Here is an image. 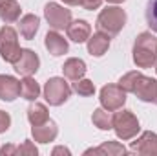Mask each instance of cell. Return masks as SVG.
<instances>
[{
	"instance_id": "obj_1",
	"label": "cell",
	"mask_w": 157,
	"mask_h": 156,
	"mask_svg": "<svg viewBox=\"0 0 157 156\" xmlns=\"http://www.w3.org/2000/svg\"><path fill=\"white\" fill-rule=\"evenodd\" d=\"M119 86L126 92L135 94L141 101L157 105V79L146 77L141 72H128L121 77Z\"/></svg>"
},
{
	"instance_id": "obj_2",
	"label": "cell",
	"mask_w": 157,
	"mask_h": 156,
	"mask_svg": "<svg viewBox=\"0 0 157 156\" xmlns=\"http://www.w3.org/2000/svg\"><path fill=\"white\" fill-rule=\"evenodd\" d=\"M157 59V37L144 31L133 42V63L139 68H150Z\"/></svg>"
},
{
	"instance_id": "obj_3",
	"label": "cell",
	"mask_w": 157,
	"mask_h": 156,
	"mask_svg": "<svg viewBox=\"0 0 157 156\" xmlns=\"http://www.w3.org/2000/svg\"><path fill=\"white\" fill-rule=\"evenodd\" d=\"M126 24V13L117 6H110L102 9L97 17V30L101 33H106L108 37H115Z\"/></svg>"
},
{
	"instance_id": "obj_4",
	"label": "cell",
	"mask_w": 157,
	"mask_h": 156,
	"mask_svg": "<svg viewBox=\"0 0 157 156\" xmlns=\"http://www.w3.org/2000/svg\"><path fill=\"white\" fill-rule=\"evenodd\" d=\"M22 53V48L18 46V35L11 26L0 28V57L6 63H17Z\"/></svg>"
},
{
	"instance_id": "obj_5",
	"label": "cell",
	"mask_w": 157,
	"mask_h": 156,
	"mask_svg": "<svg viewBox=\"0 0 157 156\" xmlns=\"http://www.w3.org/2000/svg\"><path fill=\"white\" fill-rule=\"evenodd\" d=\"M139 119L133 116L130 110H121L113 114V130L121 140H132L139 132Z\"/></svg>"
},
{
	"instance_id": "obj_6",
	"label": "cell",
	"mask_w": 157,
	"mask_h": 156,
	"mask_svg": "<svg viewBox=\"0 0 157 156\" xmlns=\"http://www.w3.org/2000/svg\"><path fill=\"white\" fill-rule=\"evenodd\" d=\"M70 96H71V86L62 77H51L44 84V97L53 107L66 103L70 99Z\"/></svg>"
},
{
	"instance_id": "obj_7",
	"label": "cell",
	"mask_w": 157,
	"mask_h": 156,
	"mask_svg": "<svg viewBox=\"0 0 157 156\" xmlns=\"http://www.w3.org/2000/svg\"><path fill=\"white\" fill-rule=\"evenodd\" d=\"M44 17L48 20V24L59 31V30H66L68 24L71 22V11L59 6L57 2H48L46 7H44Z\"/></svg>"
},
{
	"instance_id": "obj_8",
	"label": "cell",
	"mask_w": 157,
	"mask_h": 156,
	"mask_svg": "<svg viewBox=\"0 0 157 156\" xmlns=\"http://www.w3.org/2000/svg\"><path fill=\"white\" fill-rule=\"evenodd\" d=\"M101 105L102 109L115 112L119 109H122V105L126 103V90H122L119 84H106L101 88Z\"/></svg>"
},
{
	"instance_id": "obj_9",
	"label": "cell",
	"mask_w": 157,
	"mask_h": 156,
	"mask_svg": "<svg viewBox=\"0 0 157 156\" xmlns=\"http://www.w3.org/2000/svg\"><path fill=\"white\" fill-rule=\"evenodd\" d=\"M13 66H15V72L20 74V76H24V77H26V76H33V74L39 70L40 59L33 50H22L18 61L13 63Z\"/></svg>"
},
{
	"instance_id": "obj_10",
	"label": "cell",
	"mask_w": 157,
	"mask_h": 156,
	"mask_svg": "<svg viewBox=\"0 0 157 156\" xmlns=\"http://www.w3.org/2000/svg\"><path fill=\"white\" fill-rule=\"evenodd\" d=\"M132 151L139 154H157V134L155 132H143L135 142H132Z\"/></svg>"
},
{
	"instance_id": "obj_11",
	"label": "cell",
	"mask_w": 157,
	"mask_h": 156,
	"mask_svg": "<svg viewBox=\"0 0 157 156\" xmlns=\"http://www.w3.org/2000/svg\"><path fill=\"white\" fill-rule=\"evenodd\" d=\"M20 96V81L13 76H0V99L2 101H15Z\"/></svg>"
},
{
	"instance_id": "obj_12",
	"label": "cell",
	"mask_w": 157,
	"mask_h": 156,
	"mask_svg": "<svg viewBox=\"0 0 157 156\" xmlns=\"http://www.w3.org/2000/svg\"><path fill=\"white\" fill-rule=\"evenodd\" d=\"M31 132H33L35 142H39V143H49V142H53V140L57 138L59 129H57L55 121L48 119V121L42 123V125H33Z\"/></svg>"
},
{
	"instance_id": "obj_13",
	"label": "cell",
	"mask_w": 157,
	"mask_h": 156,
	"mask_svg": "<svg viewBox=\"0 0 157 156\" xmlns=\"http://www.w3.org/2000/svg\"><path fill=\"white\" fill-rule=\"evenodd\" d=\"M66 33H68V39H71L73 42H86L91 35V28L86 20H73L68 24L66 28Z\"/></svg>"
},
{
	"instance_id": "obj_14",
	"label": "cell",
	"mask_w": 157,
	"mask_h": 156,
	"mask_svg": "<svg viewBox=\"0 0 157 156\" xmlns=\"http://www.w3.org/2000/svg\"><path fill=\"white\" fill-rule=\"evenodd\" d=\"M110 48V37L106 33H95L88 39V53L93 57H102Z\"/></svg>"
},
{
	"instance_id": "obj_15",
	"label": "cell",
	"mask_w": 157,
	"mask_h": 156,
	"mask_svg": "<svg viewBox=\"0 0 157 156\" xmlns=\"http://www.w3.org/2000/svg\"><path fill=\"white\" fill-rule=\"evenodd\" d=\"M44 44H46L48 51H49L51 55H55V57L64 55V53L68 51V42H66V39H64L62 35H59L57 31H49V33L46 35V39H44Z\"/></svg>"
},
{
	"instance_id": "obj_16",
	"label": "cell",
	"mask_w": 157,
	"mask_h": 156,
	"mask_svg": "<svg viewBox=\"0 0 157 156\" xmlns=\"http://www.w3.org/2000/svg\"><path fill=\"white\" fill-rule=\"evenodd\" d=\"M62 72H64V77L71 79V81H77V79H82L84 74H86V63L82 59H77V57H71L64 63L62 66Z\"/></svg>"
},
{
	"instance_id": "obj_17",
	"label": "cell",
	"mask_w": 157,
	"mask_h": 156,
	"mask_svg": "<svg viewBox=\"0 0 157 156\" xmlns=\"http://www.w3.org/2000/svg\"><path fill=\"white\" fill-rule=\"evenodd\" d=\"M39 26H40V18L37 15H24L18 22V31L24 39H33L39 31Z\"/></svg>"
},
{
	"instance_id": "obj_18",
	"label": "cell",
	"mask_w": 157,
	"mask_h": 156,
	"mask_svg": "<svg viewBox=\"0 0 157 156\" xmlns=\"http://www.w3.org/2000/svg\"><path fill=\"white\" fill-rule=\"evenodd\" d=\"M0 18L6 24H13L20 18V4L17 0H4L0 6Z\"/></svg>"
},
{
	"instance_id": "obj_19",
	"label": "cell",
	"mask_w": 157,
	"mask_h": 156,
	"mask_svg": "<svg viewBox=\"0 0 157 156\" xmlns=\"http://www.w3.org/2000/svg\"><path fill=\"white\" fill-rule=\"evenodd\" d=\"M39 94H40V86L31 76H26V77L20 81V96H22L24 99H28V101H37Z\"/></svg>"
},
{
	"instance_id": "obj_20",
	"label": "cell",
	"mask_w": 157,
	"mask_h": 156,
	"mask_svg": "<svg viewBox=\"0 0 157 156\" xmlns=\"http://www.w3.org/2000/svg\"><path fill=\"white\" fill-rule=\"evenodd\" d=\"M28 119H29L31 125H42V123H46V121L49 119V114H48L46 105L37 103V101L31 103L29 109H28Z\"/></svg>"
},
{
	"instance_id": "obj_21",
	"label": "cell",
	"mask_w": 157,
	"mask_h": 156,
	"mask_svg": "<svg viewBox=\"0 0 157 156\" xmlns=\"http://www.w3.org/2000/svg\"><path fill=\"white\" fill-rule=\"evenodd\" d=\"M124 153H126V149L119 142H106L97 149H88L86 151V154H104V156H119L124 154Z\"/></svg>"
},
{
	"instance_id": "obj_22",
	"label": "cell",
	"mask_w": 157,
	"mask_h": 156,
	"mask_svg": "<svg viewBox=\"0 0 157 156\" xmlns=\"http://www.w3.org/2000/svg\"><path fill=\"white\" fill-rule=\"evenodd\" d=\"M91 121L97 129L101 130H110L113 129V116L110 114V110L106 109H97L93 110V116H91Z\"/></svg>"
},
{
	"instance_id": "obj_23",
	"label": "cell",
	"mask_w": 157,
	"mask_h": 156,
	"mask_svg": "<svg viewBox=\"0 0 157 156\" xmlns=\"http://www.w3.org/2000/svg\"><path fill=\"white\" fill-rule=\"evenodd\" d=\"M73 90L77 92L78 96H82V97H90V96L95 94V84L90 79H77L73 83Z\"/></svg>"
},
{
	"instance_id": "obj_24",
	"label": "cell",
	"mask_w": 157,
	"mask_h": 156,
	"mask_svg": "<svg viewBox=\"0 0 157 156\" xmlns=\"http://www.w3.org/2000/svg\"><path fill=\"white\" fill-rule=\"evenodd\" d=\"M144 15H146V22H148L150 30L157 33V0H148Z\"/></svg>"
},
{
	"instance_id": "obj_25",
	"label": "cell",
	"mask_w": 157,
	"mask_h": 156,
	"mask_svg": "<svg viewBox=\"0 0 157 156\" xmlns=\"http://www.w3.org/2000/svg\"><path fill=\"white\" fill-rule=\"evenodd\" d=\"M17 154H20V156H37L39 154V149L35 147V143H31L29 140H26L20 147H17Z\"/></svg>"
},
{
	"instance_id": "obj_26",
	"label": "cell",
	"mask_w": 157,
	"mask_h": 156,
	"mask_svg": "<svg viewBox=\"0 0 157 156\" xmlns=\"http://www.w3.org/2000/svg\"><path fill=\"white\" fill-rule=\"evenodd\" d=\"M9 125H11V117L7 112H4V110H0V132H6L7 129H9Z\"/></svg>"
},
{
	"instance_id": "obj_27",
	"label": "cell",
	"mask_w": 157,
	"mask_h": 156,
	"mask_svg": "<svg viewBox=\"0 0 157 156\" xmlns=\"http://www.w3.org/2000/svg\"><path fill=\"white\" fill-rule=\"evenodd\" d=\"M102 4V0H80V6L84 9H97Z\"/></svg>"
},
{
	"instance_id": "obj_28",
	"label": "cell",
	"mask_w": 157,
	"mask_h": 156,
	"mask_svg": "<svg viewBox=\"0 0 157 156\" xmlns=\"http://www.w3.org/2000/svg\"><path fill=\"white\" fill-rule=\"evenodd\" d=\"M0 154H4V156L17 154V147H15V145H4V147L0 149Z\"/></svg>"
},
{
	"instance_id": "obj_29",
	"label": "cell",
	"mask_w": 157,
	"mask_h": 156,
	"mask_svg": "<svg viewBox=\"0 0 157 156\" xmlns=\"http://www.w3.org/2000/svg\"><path fill=\"white\" fill-rule=\"evenodd\" d=\"M53 154H70V149H66V147H55Z\"/></svg>"
},
{
	"instance_id": "obj_30",
	"label": "cell",
	"mask_w": 157,
	"mask_h": 156,
	"mask_svg": "<svg viewBox=\"0 0 157 156\" xmlns=\"http://www.w3.org/2000/svg\"><path fill=\"white\" fill-rule=\"evenodd\" d=\"M64 4H68V6H77V4H80V0H62Z\"/></svg>"
},
{
	"instance_id": "obj_31",
	"label": "cell",
	"mask_w": 157,
	"mask_h": 156,
	"mask_svg": "<svg viewBox=\"0 0 157 156\" xmlns=\"http://www.w3.org/2000/svg\"><path fill=\"white\" fill-rule=\"evenodd\" d=\"M106 2H110V4H122L124 0H106Z\"/></svg>"
},
{
	"instance_id": "obj_32",
	"label": "cell",
	"mask_w": 157,
	"mask_h": 156,
	"mask_svg": "<svg viewBox=\"0 0 157 156\" xmlns=\"http://www.w3.org/2000/svg\"><path fill=\"white\" fill-rule=\"evenodd\" d=\"M155 72H157V63H155Z\"/></svg>"
},
{
	"instance_id": "obj_33",
	"label": "cell",
	"mask_w": 157,
	"mask_h": 156,
	"mask_svg": "<svg viewBox=\"0 0 157 156\" xmlns=\"http://www.w3.org/2000/svg\"><path fill=\"white\" fill-rule=\"evenodd\" d=\"M2 2H4V0H0V6H2Z\"/></svg>"
}]
</instances>
